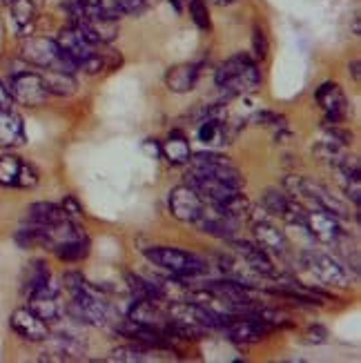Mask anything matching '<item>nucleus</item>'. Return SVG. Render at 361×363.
Here are the masks:
<instances>
[{"instance_id":"23","label":"nucleus","mask_w":361,"mask_h":363,"mask_svg":"<svg viewBox=\"0 0 361 363\" xmlns=\"http://www.w3.org/2000/svg\"><path fill=\"white\" fill-rule=\"evenodd\" d=\"M199 76H201L199 62H183V65L167 69L165 85H167L170 91H174V94H187V91H192L196 87Z\"/></svg>"},{"instance_id":"28","label":"nucleus","mask_w":361,"mask_h":363,"mask_svg":"<svg viewBox=\"0 0 361 363\" xmlns=\"http://www.w3.org/2000/svg\"><path fill=\"white\" fill-rule=\"evenodd\" d=\"M52 279V272H50V267H47L45 261H31L27 267H25V272H23V279H21V290L25 296H31L36 290H40L47 281Z\"/></svg>"},{"instance_id":"26","label":"nucleus","mask_w":361,"mask_h":363,"mask_svg":"<svg viewBox=\"0 0 361 363\" xmlns=\"http://www.w3.org/2000/svg\"><path fill=\"white\" fill-rule=\"evenodd\" d=\"M25 143V125L18 114H13L11 109L0 112V145L16 147Z\"/></svg>"},{"instance_id":"43","label":"nucleus","mask_w":361,"mask_h":363,"mask_svg":"<svg viewBox=\"0 0 361 363\" xmlns=\"http://www.w3.org/2000/svg\"><path fill=\"white\" fill-rule=\"evenodd\" d=\"M143 150L152 156V159H156V156L161 154V143H156V140H152V138H148L145 143H143Z\"/></svg>"},{"instance_id":"47","label":"nucleus","mask_w":361,"mask_h":363,"mask_svg":"<svg viewBox=\"0 0 361 363\" xmlns=\"http://www.w3.org/2000/svg\"><path fill=\"white\" fill-rule=\"evenodd\" d=\"M0 3H9V5H11V3H13V0H0Z\"/></svg>"},{"instance_id":"35","label":"nucleus","mask_w":361,"mask_h":363,"mask_svg":"<svg viewBox=\"0 0 361 363\" xmlns=\"http://www.w3.org/2000/svg\"><path fill=\"white\" fill-rule=\"evenodd\" d=\"M187 7H190V16L194 25L201 31H210L212 23H210V11H208V3L206 0H187Z\"/></svg>"},{"instance_id":"40","label":"nucleus","mask_w":361,"mask_h":363,"mask_svg":"<svg viewBox=\"0 0 361 363\" xmlns=\"http://www.w3.org/2000/svg\"><path fill=\"white\" fill-rule=\"evenodd\" d=\"M60 208H62V212H65L67 216H81L83 214V208H81V203H78L72 194L70 196H65L62 199V203H60Z\"/></svg>"},{"instance_id":"1","label":"nucleus","mask_w":361,"mask_h":363,"mask_svg":"<svg viewBox=\"0 0 361 363\" xmlns=\"http://www.w3.org/2000/svg\"><path fill=\"white\" fill-rule=\"evenodd\" d=\"M62 283L70 290V303L62 308L67 312V317L85 323V325H105L109 319V303L101 294L99 288H94L91 283L81 272H67L62 277Z\"/></svg>"},{"instance_id":"21","label":"nucleus","mask_w":361,"mask_h":363,"mask_svg":"<svg viewBox=\"0 0 361 363\" xmlns=\"http://www.w3.org/2000/svg\"><path fill=\"white\" fill-rule=\"evenodd\" d=\"M56 43L62 52H65V56H70L74 62H76V67H81L83 62L94 54V50H96V45H91L81 31H78L76 27H62L58 31V36H56Z\"/></svg>"},{"instance_id":"7","label":"nucleus","mask_w":361,"mask_h":363,"mask_svg":"<svg viewBox=\"0 0 361 363\" xmlns=\"http://www.w3.org/2000/svg\"><path fill=\"white\" fill-rule=\"evenodd\" d=\"M301 263L312 277L323 283V286H333V288L350 286V274L346 267H343V263L331 255H326V252L306 250L301 255Z\"/></svg>"},{"instance_id":"14","label":"nucleus","mask_w":361,"mask_h":363,"mask_svg":"<svg viewBox=\"0 0 361 363\" xmlns=\"http://www.w3.org/2000/svg\"><path fill=\"white\" fill-rule=\"evenodd\" d=\"M167 208H170L172 216L183 220V223H194V220L201 216L203 208H206V201H203L201 194L190 185H179L170 192Z\"/></svg>"},{"instance_id":"17","label":"nucleus","mask_w":361,"mask_h":363,"mask_svg":"<svg viewBox=\"0 0 361 363\" xmlns=\"http://www.w3.org/2000/svg\"><path fill=\"white\" fill-rule=\"evenodd\" d=\"M29 298V310L40 317L47 325L56 323L62 317V306H60V286L54 283L52 279L45 283L40 290H36Z\"/></svg>"},{"instance_id":"6","label":"nucleus","mask_w":361,"mask_h":363,"mask_svg":"<svg viewBox=\"0 0 361 363\" xmlns=\"http://www.w3.org/2000/svg\"><path fill=\"white\" fill-rule=\"evenodd\" d=\"M145 259L154 265H159L161 270L170 272L172 277L181 279H194L208 272V263L196 255L179 250V247H150L145 250Z\"/></svg>"},{"instance_id":"24","label":"nucleus","mask_w":361,"mask_h":363,"mask_svg":"<svg viewBox=\"0 0 361 363\" xmlns=\"http://www.w3.org/2000/svg\"><path fill=\"white\" fill-rule=\"evenodd\" d=\"M70 218L65 212H62L60 205L50 203V201H38V203H31L27 208L25 220L27 223H34V225H43V228H52L60 220Z\"/></svg>"},{"instance_id":"34","label":"nucleus","mask_w":361,"mask_h":363,"mask_svg":"<svg viewBox=\"0 0 361 363\" xmlns=\"http://www.w3.org/2000/svg\"><path fill=\"white\" fill-rule=\"evenodd\" d=\"M128 286H130L134 298H163V301H165L161 286H159V283H154V281H148V279L138 277V274H128Z\"/></svg>"},{"instance_id":"5","label":"nucleus","mask_w":361,"mask_h":363,"mask_svg":"<svg viewBox=\"0 0 361 363\" xmlns=\"http://www.w3.org/2000/svg\"><path fill=\"white\" fill-rule=\"evenodd\" d=\"M190 169L187 174L192 177H203V179H214V181H221L230 187H237L243 189L245 179L239 172V167L234 165L226 154H218V152H196L190 156Z\"/></svg>"},{"instance_id":"22","label":"nucleus","mask_w":361,"mask_h":363,"mask_svg":"<svg viewBox=\"0 0 361 363\" xmlns=\"http://www.w3.org/2000/svg\"><path fill=\"white\" fill-rule=\"evenodd\" d=\"M87 354V345L72 335H56L50 341V348L40 357L43 361H81Z\"/></svg>"},{"instance_id":"25","label":"nucleus","mask_w":361,"mask_h":363,"mask_svg":"<svg viewBox=\"0 0 361 363\" xmlns=\"http://www.w3.org/2000/svg\"><path fill=\"white\" fill-rule=\"evenodd\" d=\"M11 7V27L18 36H29L36 25V5L34 0H13Z\"/></svg>"},{"instance_id":"13","label":"nucleus","mask_w":361,"mask_h":363,"mask_svg":"<svg viewBox=\"0 0 361 363\" xmlns=\"http://www.w3.org/2000/svg\"><path fill=\"white\" fill-rule=\"evenodd\" d=\"M261 205L270 216H279V218L288 220V223L304 225L306 208L299 201H294L288 192H281V189H274V187L265 189Z\"/></svg>"},{"instance_id":"37","label":"nucleus","mask_w":361,"mask_h":363,"mask_svg":"<svg viewBox=\"0 0 361 363\" xmlns=\"http://www.w3.org/2000/svg\"><path fill=\"white\" fill-rule=\"evenodd\" d=\"M252 52H255V58L257 60H265L270 54V43H268V36H265V31L255 25L252 29Z\"/></svg>"},{"instance_id":"42","label":"nucleus","mask_w":361,"mask_h":363,"mask_svg":"<svg viewBox=\"0 0 361 363\" xmlns=\"http://www.w3.org/2000/svg\"><path fill=\"white\" fill-rule=\"evenodd\" d=\"M13 105V96L11 91L5 83H0V112H7V109H11Z\"/></svg>"},{"instance_id":"31","label":"nucleus","mask_w":361,"mask_h":363,"mask_svg":"<svg viewBox=\"0 0 361 363\" xmlns=\"http://www.w3.org/2000/svg\"><path fill=\"white\" fill-rule=\"evenodd\" d=\"M159 348H150V345H121L112 352V357H107V361H121V363H145V361H156Z\"/></svg>"},{"instance_id":"30","label":"nucleus","mask_w":361,"mask_h":363,"mask_svg":"<svg viewBox=\"0 0 361 363\" xmlns=\"http://www.w3.org/2000/svg\"><path fill=\"white\" fill-rule=\"evenodd\" d=\"M123 62L121 54L114 52V50H105V52H99V47L94 50V54L83 62L81 69L89 76H96L101 72H109V69H116Z\"/></svg>"},{"instance_id":"10","label":"nucleus","mask_w":361,"mask_h":363,"mask_svg":"<svg viewBox=\"0 0 361 363\" xmlns=\"http://www.w3.org/2000/svg\"><path fill=\"white\" fill-rule=\"evenodd\" d=\"M304 228L323 245H337L339 239L343 236L339 216L326 212V210H319V208H306Z\"/></svg>"},{"instance_id":"3","label":"nucleus","mask_w":361,"mask_h":363,"mask_svg":"<svg viewBox=\"0 0 361 363\" xmlns=\"http://www.w3.org/2000/svg\"><path fill=\"white\" fill-rule=\"evenodd\" d=\"M21 56L29 62V65L40 67V69H56V72H67L74 74L78 67L76 62L65 56L54 38L45 36H25L21 45Z\"/></svg>"},{"instance_id":"2","label":"nucleus","mask_w":361,"mask_h":363,"mask_svg":"<svg viewBox=\"0 0 361 363\" xmlns=\"http://www.w3.org/2000/svg\"><path fill=\"white\" fill-rule=\"evenodd\" d=\"M216 85L226 91V96L237 99L252 94L261 85V69L248 54H234L226 62H221L214 76Z\"/></svg>"},{"instance_id":"19","label":"nucleus","mask_w":361,"mask_h":363,"mask_svg":"<svg viewBox=\"0 0 361 363\" xmlns=\"http://www.w3.org/2000/svg\"><path fill=\"white\" fill-rule=\"evenodd\" d=\"M9 325L16 335L29 343H40L50 339V325H47L40 317H36L29 308H18L11 312Z\"/></svg>"},{"instance_id":"29","label":"nucleus","mask_w":361,"mask_h":363,"mask_svg":"<svg viewBox=\"0 0 361 363\" xmlns=\"http://www.w3.org/2000/svg\"><path fill=\"white\" fill-rule=\"evenodd\" d=\"M13 241L18 243L21 247H25V250H31V247H52V234H50V228L27 223V225H23L18 232L13 234Z\"/></svg>"},{"instance_id":"38","label":"nucleus","mask_w":361,"mask_h":363,"mask_svg":"<svg viewBox=\"0 0 361 363\" xmlns=\"http://www.w3.org/2000/svg\"><path fill=\"white\" fill-rule=\"evenodd\" d=\"M114 3L118 5V9L123 13H134V16H138V13H143L148 9L150 0H114Z\"/></svg>"},{"instance_id":"15","label":"nucleus","mask_w":361,"mask_h":363,"mask_svg":"<svg viewBox=\"0 0 361 363\" xmlns=\"http://www.w3.org/2000/svg\"><path fill=\"white\" fill-rule=\"evenodd\" d=\"M315 101L319 103L321 112H323V125H339L346 121L348 116V101L346 94L341 91V87L337 83H323L317 91H315Z\"/></svg>"},{"instance_id":"18","label":"nucleus","mask_w":361,"mask_h":363,"mask_svg":"<svg viewBox=\"0 0 361 363\" xmlns=\"http://www.w3.org/2000/svg\"><path fill=\"white\" fill-rule=\"evenodd\" d=\"M36 183H38V172L34 165L25 163L13 154L0 156V185L29 189L36 187Z\"/></svg>"},{"instance_id":"41","label":"nucleus","mask_w":361,"mask_h":363,"mask_svg":"<svg viewBox=\"0 0 361 363\" xmlns=\"http://www.w3.org/2000/svg\"><path fill=\"white\" fill-rule=\"evenodd\" d=\"M306 339H308V343H323L328 339V330L321 325H310L306 330Z\"/></svg>"},{"instance_id":"44","label":"nucleus","mask_w":361,"mask_h":363,"mask_svg":"<svg viewBox=\"0 0 361 363\" xmlns=\"http://www.w3.org/2000/svg\"><path fill=\"white\" fill-rule=\"evenodd\" d=\"M348 72L352 74V81H355V83H359V60L348 62Z\"/></svg>"},{"instance_id":"16","label":"nucleus","mask_w":361,"mask_h":363,"mask_svg":"<svg viewBox=\"0 0 361 363\" xmlns=\"http://www.w3.org/2000/svg\"><path fill=\"white\" fill-rule=\"evenodd\" d=\"M274 330L268 321L257 317H230L223 325V335L234 343H259Z\"/></svg>"},{"instance_id":"4","label":"nucleus","mask_w":361,"mask_h":363,"mask_svg":"<svg viewBox=\"0 0 361 363\" xmlns=\"http://www.w3.org/2000/svg\"><path fill=\"white\" fill-rule=\"evenodd\" d=\"M286 189H288V194L294 199V201H299L301 205H310V208H319V210H326V212H331L339 218H348L350 212H348V205L339 201L337 196H333L323 185L315 183V181H310L306 177H288L284 181Z\"/></svg>"},{"instance_id":"45","label":"nucleus","mask_w":361,"mask_h":363,"mask_svg":"<svg viewBox=\"0 0 361 363\" xmlns=\"http://www.w3.org/2000/svg\"><path fill=\"white\" fill-rule=\"evenodd\" d=\"M81 5H85V7H96V5H101L103 0H78Z\"/></svg>"},{"instance_id":"20","label":"nucleus","mask_w":361,"mask_h":363,"mask_svg":"<svg viewBox=\"0 0 361 363\" xmlns=\"http://www.w3.org/2000/svg\"><path fill=\"white\" fill-rule=\"evenodd\" d=\"M116 333L123 335L125 339H130L134 343H140V345H150V348H159V350H172L170 345V337L159 333V330H154L150 325H143V323H136L132 321L130 317L118 321L116 325Z\"/></svg>"},{"instance_id":"11","label":"nucleus","mask_w":361,"mask_h":363,"mask_svg":"<svg viewBox=\"0 0 361 363\" xmlns=\"http://www.w3.org/2000/svg\"><path fill=\"white\" fill-rule=\"evenodd\" d=\"M13 101H18L21 105L27 107H38L47 101V87L43 83V76L34 72H21L11 76V83L7 85Z\"/></svg>"},{"instance_id":"36","label":"nucleus","mask_w":361,"mask_h":363,"mask_svg":"<svg viewBox=\"0 0 361 363\" xmlns=\"http://www.w3.org/2000/svg\"><path fill=\"white\" fill-rule=\"evenodd\" d=\"M250 123L255 125H265V128H286V116H281L277 112H268V109H261L250 116Z\"/></svg>"},{"instance_id":"27","label":"nucleus","mask_w":361,"mask_h":363,"mask_svg":"<svg viewBox=\"0 0 361 363\" xmlns=\"http://www.w3.org/2000/svg\"><path fill=\"white\" fill-rule=\"evenodd\" d=\"M161 154L170 165H185L192 156L190 140H187L181 132H172L167 136V140L161 143Z\"/></svg>"},{"instance_id":"12","label":"nucleus","mask_w":361,"mask_h":363,"mask_svg":"<svg viewBox=\"0 0 361 363\" xmlns=\"http://www.w3.org/2000/svg\"><path fill=\"white\" fill-rule=\"evenodd\" d=\"M194 225L203 232V234H210L216 236V239H234V234L239 232V218H234L230 214H226L221 208H216L212 203H206L201 216L194 220Z\"/></svg>"},{"instance_id":"9","label":"nucleus","mask_w":361,"mask_h":363,"mask_svg":"<svg viewBox=\"0 0 361 363\" xmlns=\"http://www.w3.org/2000/svg\"><path fill=\"white\" fill-rule=\"evenodd\" d=\"M230 245L234 250V255H237V259L243 261V265L255 277H261V279H279V270H277V265L272 263L270 255L265 250H261L257 243L230 239Z\"/></svg>"},{"instance_id":"39","label":"nucleus","mask_w":361,"mask_h":363,"mask_svg":"<svg viewBox=\"0 0 361 363\" xmlns=\"http://www.w3.org/2000/svg\"><path fill=\"white\" fill-rule=\"evenodd\" d=\"M346 181H343V189H346V194L352 199V203L359 208V201H361V187H359V183H361V179H359V174H352V177H343Z\"/></svg>"},{"instance_id":"46","label":"nucleus","mask_w":361,"mask_h":363,"mask_svg":"<svg viewBox=\"0 0 361 363\" xmlns=\"http://www.w3.org/2000/svg\"><path fill=\"white\" fill-rule=\"evenodd\" d=\"M212 3H216V5H232L234 0H212Z\"/></svg>"},{"instance_id":"32","label":"nucleus","mask_w":361,"mask_h":363,"mask_svg":"<svg viewBox=\"0 0 361 363\" xmlns=\"http://www.w3.org/2000/svg\"><path fill=\"white\" fill-rule=\"evenodd\" d=\"M43 83L47 87V94H56V96H72L76 91V78L67 72H56V69H45Z\"/></svg>"},{"instance_id":"33","label":"nucleus","mask_w":361,"mask_h":363,"mask_svg":"<svg viewBox=\"0 0 361 363\" xmlns=\"http://www.w3.org/2000/svg\"><path fill=\"white\" fill-rule=\"evenodd\" d=\"M52 250L60 261H81L89 255V239L85 236V239L62 241V243H56Z\"/></svg>"},{"instance_id":"8","label":"nucleus","mask_w":361,"mask_h":363,"mask_svg":"<svg viewBox=\"0 0 361 363\" xmlns=\"http://www.w3.org/2000/svg\"><path fill=\"white\" fill-rule=\"evenodd\" d=\"M248 218H252V232H255V241L261 250H265L268 255L274 257H286L290 243L284 230H279V225L270 218V214L261 210V214H252L250 212Z\"/></svg>"}]
</instances>
